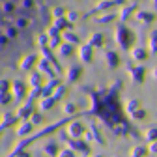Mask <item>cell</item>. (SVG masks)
I'll use <instances>...</instances> for the list:
<instances>
[{
  "label": "cell",
  "instance_id": "obj_1",
  "mask_svg": "<svg viewBox=\"0 0 157 157\" xmlns=\"http://www.w3.org/2000/svg\"><path fill=\"white\" fill-rule=\"evenodd\" d=\"M56 11V0H0V73L30 60Z\"/></svg>",
  "mask_w": 157,
  "mask_h": 157
}]
</instances>
